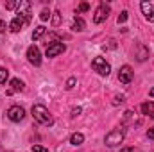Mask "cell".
<instances>
[{
  "instance_id": "21",
  "label": "cell",
  "mask_w": 154,
  "mask_h": 152,
  "mask_svg": "<svg viewBox=\"0 0 154 152\" xmlns=\"http://www.w3.org/2000/svg\"><path fill=\"white\" fill-rule=\"evenodd\" d=\"M127 16H129V13H127V11H122V13L118 14V18H116V22H118V25H120V23H124V22L127 20Z\"/></svg>"
},
{
  "instance_id": "22",
  "label": "cell",
  "mask_w": 154,
  "mask_h": 152,
  "mask_svg": "<svg viewBox=\"0 0 154 152\" xmlns=\"http://www.w3.org/2000/svg\"><path fill=\"white\" fill-rule=\"evenodd\" d=\"M124 100H125V97H124V95H115V97H113V100H111V104H113V106H118V104H122Z\"/></svg>"
},
{
  "instance_id": "1",
  "label": "cell",
  "mask_w": 154,
  "mask_h": 152,
  "mask_svg": "<svg viewBox=\"0 0 154 152\" xmlns=\"http://www.w3.org/2000/svg\"><path fill=\"white\" fill-rule=\"evenodd\" d=\"M32 116H34V120L41 123V125H45V127H50L52 123H54V118H52V114L48 113V109L43 106V104H34L32 106Z\"/></svg>"
},
{
  "instance_id": "12",
  "label": "cell",
  "mask_w": 154,
  "mask_h": 152,
  "mask_svg": "<svg viewBox=\"0 0 154 152\" xmlns=\"http://www.w3.org/2000/svg\"><path fill=\"white\" fill-rule=\"evenodd\" d=\"M142 113L154 120V102H143L142 104Z\"/></svg>"
},
{
  "instance_id": "23",
  "label": "cell",
  "mask_w": 154,
  "mask_h": 152,
  "mask_svg": "<svg viewBox=\"0 0 154 152\" xmlns=\"http://www.w3.org/2000/svg\"><path fill=\"white\" fill-rule=\"evenodd\" d=\"M88 9H90V4H88V2H82V4H79L77 14H79V13H84V11H88Z\"/></svg>"
},
{
  "instance_id": "25",
  "label": "cell",
  "mask_w": 154,
  "mask_h": 152,
  "mask_svg": "<svg viewBox=\"0 0 154 152\" xmlns=\"http://www.w3.org/2000/svg\"><path fill=\"white\" fill-rule=\"evenodd\" d=\"M39 18H41L43 22H47V20L50 18V11H48V9H43V11H41V14H39Z\"/></svg>"
},
{
  "instance_id": "19",
  "label": "cell",
  "mask_w": 154,
  "mask_h": 152,
  "mask_svg": "<svg viewBox=\"0 0 154 152\" xmlns=\"http://www.w3.org/2000/svg\"><path fill=\"white\" fill-rule=\"evenodd\" d=\"M59 23H61V14H59V11H56L54 16H52V25L54 27H59Z\"/></svg>"
},
{
  "instance_id": "10",
  "label": "cell",
  "mask_w": 154,
  "mask_h": 152,
  "mask_svg": "<svg viewBox=\"0 0 154 152\" xmlns=\"http://www.w3.org/2000/svg\"><path fill=\"white\" fill-rule=\"evenodd\" d=\"M118 81L122 84H129L133 81V68L129 65H124L120 70H118Z\"/></svg>"
},
{
  "instance_id": "8",
  "label": "cell",
  "mask_w": 154,
  "mask_h": 152,
  "mask_svg": "<svg viewBox=\"0 0 154 152\" xmlns=\"http://www.w3.org/2000/svg\"><path fill=\"white\" fill-rule=\"evenodd\" d=\"M27 59H29V63L34 65V66H39V65H41V52H39L38 47L31 45V47L27 48Z\"/></svg>"
},
{
  "instance_id": "27",
  "label": "cell",
  "mask_w": 154,
  "mask_h": 152,
  "mask_svg": "<svg viewBox=\"0 0 154 152\" xmlns=\"http://www.w3.org/2000/svg\"><path fill=\"white\" fill-rule=\"evenodd\" d=\"M81 113H82V109H81V108H74V109H72V116H79Z\"/></svg>"
},
{
  "instance_id": "28",
  "label": "cell",
  "mask_w": 154,
  "mask_h": 152,
  "mask_svg": "<svg viewBox=\"0 0 154 152\" xmlns=\"http://www.w3.org/2000/svg\"><path fill=\"white\" fill-rule=\"evenodd\" d=\"M4 32H5V22H4V20H0V36H2Z\"/></svg>"
},
{
  "instance_id": "9",
  "label": "cell",
  "mask_w": 154,
  "mask_h": 152,
  "mask_svg": "<svg viewBox=\"0 0 154 152\" xmlns=\"http://www.w3.org/2000/svg\"><path fill=\"white\" fill-rule=\"evenodd\" d=\"M16 16H22V18L29 23V22H31V2L22 0L20 5H18V9H16Z\"/></svg>"
},
{
  "instance_id": "5",
  "label": "cell",
  "mask_w": 154,
  "mask_h": 152,
  "mask_svg": "<svg viewBox=\"0 0 154 152\" xmlns=\"http://www.w3.org/2000/svg\"><path fill=\"white\" fill-rule=\"evenodd\" d=\"M108 14H109V5H108V4H104V2H100V4H99V7L95 9L93 23H102V22L108 18Z\"/></svg>"
},
{
  "instance_id": "16",
  "label": "cell",
  "mask_w": 154,
  "mask_h": 152,
  "mask_svg": "<svg viewBox=\"0 0 154 152\" xmlns=\"http://www.w3.org/2000/svg\"><path fill=\"white\" fill-rule=\"evenodd\" d=\"M149 57V50L145 45H138V61H145Z\"/></svg>"
},
{
  "instance_id": "11",
  "label": "cell",
  "mask_w": 154,
  "mask_h": 152,
  "mask_svg": "<svg viewBox=\"0 0 154 152\" xmlns=\"http://www.w3.org/2000/svg\"><path fill=\"white\" fill-rule=\"evenodd\" d=\"M25 25H27V22H25L22 16H14V18L11 20V23H9V31H11V32H20Z\"/></svg>"
},
{
  "instance_id": "2",
  "label": "cell",
  "mask_w": 154,
  "mask_h": 152,
  "mask_svg": "<svg viewBox=\"0 0 154 152\" xmlns=\"http://www.w3.org/2000/svg\"><path fill=\"white\" fill-rule=\"evenodd\" d=\"M124 131L122 129H113L111 132H108L106 134V138H104V143L109 147V149H113V147H118L122 141H124Z\"/></svg>"
},
{
  "instance_id": "13",
  "label": "cell",
  "mask_w": 154,
  "mask_h": 152,
  "mask_svg": "<svg viewBox=\"0 0 154 152\" xmlns=\"http://www.w3.org/2000/svg\"><path fill=\"white\" fill-rule=\"evenodd\" d=\"M9 84H11V93H14V91H23V86H25L23 81H20V79H16V77L11 79Z\"/></svg>"
},
{
  "instance_id": "14",
  "label": "cell",
  "mask_w": 154,
  "mask_h": 152,
  "mask_svg": "<svg viewBox=\"0 0 154 152\" xmlns=\"http://www.w3.org/2000/svg\"><path fill=\"white\" fill-rule=\"evenodd\" d=\"M84 27H86V22H84L81 16H75L74 23H72V29H74L75 32H81V31H84Z\"/></svg>"
},
{
  "instance_id": "20",
  "label": "cell",
  "mask_w": 154,
  "mask_h": 152,
  "mask_svg": "<svg viewBox=\"0 0 154 152\" xmlns=\"http://www.w3.org/2000/svg\"><path fill=\"white\" fill-rule=\"evenodd\" d=\"M18 5H20V0H13V2H7L5 4V9H18Z\"/></svg>"
},
{
  "instance_id": "29",
  "label": "cell",
  "mask_w": 154,
  "mask_h": 152,
  "mask_svg": "<svg viewBox=\"0 0 154 152\" xmlns=\"http://www.w3.org/2000/svg\"><path fill=\"white\" fill-rule=\"evenodd\" d=\"M147 138H149V140H154V127H151V129L147 131Z\"/></svg>"
},
{
  "instance_id": "31",
  "label": "cell",
  "mask_w": 154,
  "mask_h": 152,
  "mask_svg": "<svg viewBox=\"0 0 154 152\" xmlns=\"http://www.w3.org/2000/svg\"><path fill=\"white\" fill-rule=\"evenodd\" d=\"M149 95H151V97H152V99H154V88H152V90H151V91H149Z\"/></svg>"
},
{
  "instance_id": "3",
  "label": "cell",
  "mask_w": 154,
  "mask_h": 152,
  "mask_svg": "<svg viewBox=\"0 0 154 152\" xmlns=\"http://www.w3.org/2000/svg\"><path fill=\"white\" fill-rule=\"evenodd\" d=\"M91 68L102 77H108L111 74V66H109V63H108L104 57H95V59L91 61Z\"/></svg>"
},
{
  "instance_id": "18",
  "label": "cell",
  "mask_w": 154,
  "mask_h": 152,
  "mask_svg": "<svg viewBox=\"0 0 154 152\" xmlns=\"http://www.w3.org/2000/svg\"><path fill=\"white\" fill-rule=\"evenodd\" d=\"M9 79V70L7 68H0V84H4Z\"/></svg>"
},
{
  "instance_id": "26",
  "label": "cell",
  "mask_w": 154,
  "mask_h": 152,
  "mask_svg": "<svg viewBox=\"0 0 154 152\" xmlns=\"http://www.w3.org/2000/svg\"><path fill=\"white\" fill-rule=\"evenodd\" d=\"M32 152H48V149H45L41 145H32Z\"/></svg>"
},
{
  "instance_id": "6",
  "label": "cell",
  "mask_w": 154,
  "mask_h": 152,
  "mask_svg": "<svg viewBox=\"0 0 154 152\" xmlns=\"http://www.w3.org/2000/svg\"><path fill=\"white\" fill-rule=\"evenodd\" d=\"M5 114H7V118H9L11 122H22V120L25 118V109H23L22 106H11Z\"/></svg>"
},
{
  "instance_id": "4",
  "label": "cell",
  "mask_w": 154,
  "mask_h": 152,
  "mask_svg": "<svg viewBox=\"0 0 154 152\" xmlns=\"http://www.w3.org/2000/svg\"><path fill=\"white\" fill-rule=\"evenodd\" d=\"M66 50V45L63 43V41H59V39H56V41H52V43H48L47 45V50H45V56L47 57H56V56H59V54H63Z\"/></svg>"
},
{
  "instance_id": "7",
  "label": "cell",
  "mask_w": 154,
  "mask_h": 152,
  "mask_svg": "<svg viewBox=\"0 0 154 152\" xmlns=\"http://www.w3.org/2000/svg\"><path fill=\"white\" fill-rule=\"evenodd\" d=\"M140 9L147 22H154V0H143L140 4Z\"/></svg>"
},
{
  "instance_id": "30",
  "label": "cell",
  "mask_w": 154,
  "mask_h": 152,
  "mask_svg": "<svg viewBox=\"0 0 154 152\" xmlns=\"http://www.w3.org/2000/svg\"><path fill=\"white\" fill-rule=\"evenodd\" d=\"M120 152H133V149H131V147H125V149H122Z\"/></svg>"
},
{
  "instance_id": "24",
  "label": "cell",
  "mask_w": 154,
  "mask_h": 152,
  "mask_svg": "<svg viewBox=\"0 0 154 152\" xmlns=\"http://www.w3.org/2000/svg\"><path fill=\"white\" fill-rule=\"evenodd\" d=\"M75 84H77V79H75V77H70V79L66 81V90H72Z\"/></svg>"
},
{
  "instance_id": "17",
  "label": "cell",
  "mask_w": 154,
  "mask_h": 152,
  "mask_svg": "<svg viewBox=\"0 0 154 152\" xmlns=\"http://www.w3.org/2000/svg\"><path fill=\"white\" fill-rule=\"evenodd\" d=\"M82 141H84V136H82L81 132H74V134L70 136V143H72V145H81Z\"/></svg>"
},
{
  "instance_id": "15",
  "label": "cell",
  "mask_w": 154,
  "mask_h": 152,
  "mask_svg": "<svg viewBox=\"0 0 154 152\" xmlns=\"http://www.w3.org/2000/svg\"><path fill=\"white\" fill-rule=\"evenodd\" d=\"M45 32H47V29H45L43 25H38V27L32 31V41H38V39H41Z\"/></svg>"
}]
</instances>
